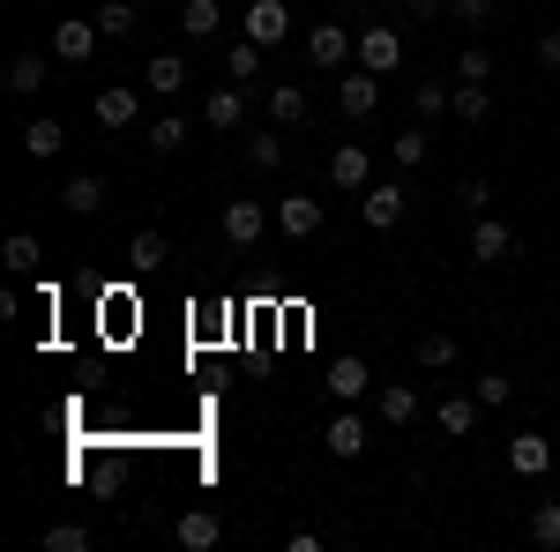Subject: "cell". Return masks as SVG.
<instances>
[{
	"instance_id": "cell-1",
	"label": "cell",
	"mask_w": 560,
	"mask_h": 552,
	"mask_svg": "<svg viewBox=\"0 0 560 552\" xmlns=\"http://www.w3.org/2000/svg\"><path fill=\"white\" fill-rule=\"evenodd\" d=\"M359 68L396 75V68H404V31H396V23H366V31H359Z\"/></svg>"
},
{
	"instance_id": "cell-2",
	"label": "cell",
	"mask_w": 560,
	"mask_h": 552,
	"mask_svg": "<svg viewBox=\"0 0 560 552\" xmlns=\"http://www.w3.org/2000/svg\"><path fill=\"white\" fill-rule=\"evenodd\" d=\"M90 120H97L105 134H128L135 120H142V97H135L128 83H105V90H97V105H90Z\"/></svg>"
},
{
	"instance_id": "cell-3",
	"label": "cell",
	"mask_w": 560,
	"mask_h": 552,
	"mask_svg": "<svg viewBox=\"0 0 560 552\" xmlns=\"http://www.w3.org/2000/svg\"><path fill=\"white\" fill-rule=\"evenodd\" d=\"M306 60H314V68H345V60H359L351 23H314V31H306Z\"/></svg>"
},
{
	"instance_id": "cell-4",
	"label": "cell",
	"mask_w": 560,
	"mask_h": 552,
	"mask_svg": "<svg viewBox=\"0 0 560 552\" xmlns=\"http://www.w3.org/2000/svg\"><path fill=\"white\" fill-rule=\"evenodd\" d=\"M366 441H374V425L359 419V411H337V419L322 425V448H329V456H337V463H351V456H366Z\"/></svg>"
},
{
	"instance_id": "cell-5",
	"label": "cell",
	"mask_w": 560,
	"mask_h": 552,
	"mask_svg": "<svg viewBox=\"0 0 560 552\" xmlns=\"http://www.w3.org/2000/svg\"><path fill=\"white\" fill-rule=\"evenodd\" d=\"M337 105H345V120H374L382 113V75L374 68H351L345 83H337Z\"/></svg>"
},
{
	"instance_id": "cell-6",
	"label": "cell",
	"mask_w": 560,
	"mask_h": 552,
	"mask_svg": "<svg viewBox=\"0 0 560 552\" xmlns=\"http://www.w3.org/2000/svg\"><path fill=\"white\" fill-rule=\"evenodd\" d=\"M516 255V224H501V216H478L471 224V261L478 269H493V261Z\"/></svg>"
},
{
	"instance_id": "cell-7",
	"label": "cell",
	"mask_w": 560,
	"mask_h": 552,
	"mask_svg": "<svg viewBox=\"0 0 560 552\" xmlns=\"http://www.w3.org/2000/svg\"><path fill=\"white\" fill-rule=\"evenodd\" d=\"M240 23H247V38H255V45H284V38H292V8H284V0H247Z\"/></svg>"
},
{
	"instance_id": "cell-8",
	"label": "cell",
	"mask_w": 560,
	"mask_h": 552,
	"mask_svg": "<svg viewBox=\"0 0 560 552\" xmlns=\"http://www.w3.org/2000/svg\"><path fill=\"white\" fill-rule=\"evenodd\" d=\"M404 202H411V195H404L396 179H374V187L359 195V210H366V224H374V232H396V224H404Z\"/></svg>"
},
{
	"instance_id": "cell-9",
	"label": "cell",
	"mask_w": 560,
	"mask_h": 552,
	"mask_svg": "<svg viewBox=\"0 0 560 552\" xmlns=\"http://www.w3.org/2000/svg\"><path fill=\"white\" fill-rule=\"evenodd\" d=\"M329 179H337L345 195H366V187H374V157H366L359 142H337V150H329Z\"/></svg>"
},
{
	"instance_id": "cell-10",
	"label": "cell",
	"mask_w": 560,
	"mask_h": 552,
	"mask_svg": "<svg viewBox=\"0 0 560 552\" xmlns=\"http://www.w3.org/2000/svg\"><path fill=\"white\" fill-rule=\"evenodd\" d=\"M97 38H105V31H97V15H90V23H52V60H68V68H75V60L97 52Z\"/></svg>"
},
{
	"instance_id": "cell-11",
	"label": "cell",
	"mask_w": 560,
	"mask_h": 552,
	"mask_svg": "<svg viewBox=\"0 0 560 552\" xmlns=\"http://www.w3.org/2000/svg\"><path fill=\"white\" fill-rule=\"evenodd\" d=\"M142 90L179 97V90H187V52H150V60H142Z\"/></svg>"
},
{
	"instance_id": "cell-12",
	"label": "cell",
	"mask_w": 560,
	"mask_h": 552,
	"mask_svg": "<svg viewBox=\"0 0 560 552\" xmlns=\"http://www.w3.org/2000/svg\"><path fill=\"white\" fill-rule=\"evenodd\" d=\"M261 232H269V210L261 202H224V239L232 247H261Z\"/></svg>"
},
{
	"instance_id": "cell-13",
	"label": "cell",
	"mask_w": 560,
	"mask_h": 552,
	"mask_svg": "<svg viewBox=\"0 0 560 552\" xmlns=\"http://www.w3.org/2000/svg\"><path fill=\"white\" fill-rule=\"evenodd\" d=\"M509 470H516V478H546V470H553V441H546V433H516V441H509Z\"/></svg>"
},
{
	"instance_id": "cell-14",
	"label": "cell",
	"mask_w": 560,
	"mask_h": 552,
	"mask_svg": "<svg viewBox=\"0 0 560 552\" xmlns=\"http://www.w3.org/2000/svg\"><path fill=\"white\" fill-rule=\"evenodd\" d=\"M202 120H210L217 134H240V128H247V90H232V83H224V90H210Z\"/></svg>"
},
{
	"instance_id": "cell-15",
	"label": "cell",
	"mask_w": 560,
	"mask_h": 552,
	"mask_svg": "<svg viewBox=\"0 0 560 552\" xmlns=\"http://www.w3.org/2000/svg\"><path fill=\"white\" fill-rule=\"evenodd\" d=\"M478 411H486L478 396H441V403H433V419H441V433H448V441H471V433H478Z\"/></svg>"
},
{
	"instance_id": "cell-16",
	"label": "cell",
	"mask_w": 560,
	"mask_h": 552,
	"mask_svg": "<svg viewBox=\"0 0 560 552\" xmlns=\"http://www.w3.org/2000/svg\"><path fill=\"white\" fill-rule=\"evenodd\" d=\"M374 419H382V425H411V419H419V388H411V381L374 388Z\"/></svg>"
},
{
	"instance_id": "cell-17",
	"label": "cell",
	"mask_w": 560,
	"mask_h": 552,
	"mask_svg": "<svg viewBox=\"0 0 560 552\" xmlns=\"http://www.w3.org/2000/svg\"><path fill=\"white\" fill-rule=\"evenodd\" d=\"M179 545H187V552H210V545H224V515H217V508L179 515Z\"/></svg>"
},
{
	"instance_id": "cell-18",
	"label": "cell",
	"mask_w": 560,
	"mask_h": 552,
	"mask_svg": "<svg viewBox=\"0 0 560 552\" xmlns=\"http://www.w3.org/2000/svg\"><path fill=\"white\" fill-rule=\"evenodd\" d=\"M366 388H374V374H366V359H337V366H329V396H337V403H359V396H366Z\"/></svg>"
},
{
	"instance_id": "cell-19",
	"label": "cell",
	"mask_w": 560,
	"mask_h": 552,
	"mask_svg": "<svg viewBox=\"0 0 560 552\" xmlns=\"http://www.w3.org/2000/svg\"><path fill=\"white\" fill-rule=\"evenodd\" d=\"M179 31L202 45V38H217L224 31V0H179Z\"/></svg>"
},
{
	"instance_id": "cell-20",
	"label": "cell",
	"mask_w": 560,
	"mask_h": 552,
	"mask_svg": "<svg viewBox=\"0 0 560 552\" xmlns=\"http://www.w3.org/2000/svg\"><path fill=\"white\" fill-rule=\"evenodd\" d=\"M60 202H68L75 216H97L105 210V172H75V179L60 187Z\"/></svg>"
},
{
	"instance_id": "cell-21",
	"label": "cell",
	"mask_w": 560,
	"mask_h": 552,
	"mask_svg": "<svg viewBox=\"0 0 560 552\" xmlns=\"http://www.w3.org/2000/svg\"><path fill=\"white\" fill-rule=\"evenodd\" d=\"M0 90H8V97H38V90H45V52H15Z\"/></svg>"
},
{
	"instance_id": "cell-22",
	"label": "cell",
	"mask_w": 560,
	"mask_h": 552,
	"mask_svg": "<svg viewBox=\"0 0 560 552\" xmlns=\"http://www.w3.org/2000/svg\"><path fill=\"white\" fill-rule=\"evenodd\" d=\"M284 239H314V232H322V202H314V195H284Z\"/></svg>"
},
{
	"instance_id": "cell-23",
	"label": "cell",
	"mask_w": 560,
	"mask_h": 552,
	"mask_svg": "<svg viewBox=\"0 0 560 552\" xmlns=\"http://www.w3.org/2000/svg\"><path fill=\"white\" fill-rule=\"evenodd\" d=\"M247 165H255V172L284 165V128H277V120H269V128H247Z\"/></svg>"
},
{
	"instance_id": "cell-24",
	"label": "cell",
	"mask_w": 560,
	"mask_h": 552,
	"mask_svg": "<svg viewBox=\"0 0 560 552\" xmlns=\"http://www.w3.org/2000/svg\"><path fill=\"white\" fill-rule=\"evenodd\" d=\"M261 52H269V45H255L247 31H240V38L224 45V75H232V83H255V75H261Z\"/></svg>"
},
{
	"instance_id": "cell-25",
	"label": "cell",
	"mask_w": 560,
	"mask_h": 552,
	"mask_svg": "<svg viewBox=\"0 0 560 552\" xmlns=\"http://www.w3.org/2000/svg\"><path fill=\"white\" fill-rule=\"evenodd\" d=\"M261 105H269V120H277V128H300V120H306V90L300 83H269Z\"/></svg>"
},
{
	"instance_id": "cell-26",
	"label": "cell",
	"mask_w": 560,
	"mask_h": 552,
	"mask_svg": "<svg viewBox=\"0 0 560 552\" xmlns=\"http://www.w3.org/2000/svg\"><path fill=\"white\" fill-rule=\"evenodd\" d=\"M448 113H456L464 128H486V120H493V90L486 83H456V105H448Z\"/></svg>"
},
{
	"instance_id": "cell-27",
	"label": "cell",
	"mask_w": 560,
	"mask_h": 552,
	"mask_svg": "<svg viewBox=\"0 0 560 552\" xmlns=\"http://www.w3.org/2000/svg\"><path fill=\"white\" fill-rule=\"evenodd\" d=\"M448 105H456V90L441 83V75H419V83H411V113H419V120H441Z\"/></svg>"
},
{
	"instance_id": "cell-28",
	"label": "cell",
	"mask_w": 560,
	"mask_h": 552,
	"mask_svg": "<svg viewBox=\"0 0 560 552\" xmlns=\"http://www.w3.org/2000/svg\"><path fill=\"white\" fill-rule=\"evenodd\" d=\"M60 150H68V134H60V120H31V128H23V157H60Z\"/></svg>"
},
{
	"instance_id": "cell-29",
	"label": "cell",
	"mask_w": 560,
	"mask_h": 552,
	"mask_svg": "<svg viewBox=\"0 0 560 552\" xmlns=\"http://www.w3.org/2000/svg\"><path fill=\"white\" fill-rule=\"evenodd\" d=\"M427 150H433V134H427V120H419V128H404V134H396V142H388V157H396V172L427 165Z\"/></svg>"
},
{
	"instance_id": "cell-30",
	"label": "cell",
	"mask_w": 560,
	"mask_h": 552,
	"mask_svg": "<svg viewBox=\"0 0 560 552\" xmlns=\"http://www.w3.org/2000/svg\"><path fill=\"white\" fill-rule=\"evenodd\" d=\"M456 359H464V343H456V337H441V329H427V337H419V366H427V374L456 366Z\"/></svg>"
},
{
	"instance_id": "cell-31",
	"label": "cell",
	"mask_w": 560,
	"mask_h": 552,
	"mask_svg": "<svg viewBox=\"0 0 560 552\" xmlns=\"http://www.w3.org/2000/svg\"><path fill=\"white\" fill-rule=\"evenodd\" d=\"M97 31H105V38H135V31H142L135 0H105V8H97Z\"/></svg>"
},
{
	"instance_id": "cell-32",
	"label": "cell",
	"mask_w": 560,
	"mask_h": 552,
	"mask_svg": "<svg viewBox=\"0 0 560 552\" xmlns=\"http://www.w3.org/2000/svg\"><path fill=\"white\" fill-rule=\"evenodd\" d=\"M530 545L560 552V501H538V508H530Z\"/></svg>"
},
{
	"instance_id": "cell-33",
	"label": "cell",
	"mask_w": 560,
	"mask_h": 552,
	"mask_svg": "<svg viewBox=\"0 0 560 552\" xmlns=\"http://www.w3.org/2000/svg\"><path fill=\"white\" fill-rule=\"evenodd\" d=\"M128 261H135V269H165V232H158V224H142V232L128 239Z\"/></svg>"
},
{
	"instance_id": "cell-34",
	"label": "cell",
	"mask_w": 560,
	"mask_h": 552,
	"mask_svg": "<svg viewBox=\"0 0 560 552\" xmlns=\"http://www.w3.org/2000/svg\"><path fill=\"white\" fill-rule=\"evenodd\" d=\"M142 142H150L158 157H173L179 142H187V120H173V113H165V120H150V128H142Z\"/></svg>"
},
{
	"instance_id": "cell-35",
	"label": "cell",
	"mask_w": 560,
	"mask_h": 552,
	"mask_svg": "<svg viewBox=\"0 0 560 552\" xmlns=\"http://www.w3.org/2000/svg\"><path fill=\"white\" fill-rule=\"evenodd\" d=\"M456 83H493V52L486 45H464L456 52Z\"/></svg>"
},
{
	"instance_id": "cell-36",
	"label": "cell",
	"mask_w": 560,
	"mask_h": 552,
	"mask_svg": "<svg viewBox=\"0 0 560 552\" xmlns=\"http://www.w3.org/2000/svg\"><path fill=\"white\" fill-rule=\"evenodd\" d=\"M97 545V538H90L83 522H52V530H45V552H90Z\"/></svg>"
},
{
	"instance_id": "cell-37",
	"label": "cell",
	"mask_w": 560,
	"mask_h": 552,
	"mask_svg": "<svg viewBox=\"0 0 560 552\" xmlns=\"http://www.w3.org/2000/svg\"><path fill=\"white\" fill-rule=\"evenodd\" d=\"M0 261H8L15 277H23V269H38V239H31V232H8V247H0Z\"/></svg>"
},
{
	"instance_id": "cell-38",
	"label": "cell",
	"mask_w": 560,
	"mask_h": 552,
	"mask_svg": "<svg viewBox=\"0 0 560 552\" xmlns=\"http://www.w3.org/2000/svg\"><path fill=\"white\" fill-rule=\"evenodd\" d=\"M471 396L486 403V411H501V403L516 396V381H509V374H478V381H471Z\"/></svg>"
},
{
	"instance_id": "cell-39",
	"label": "cell",
	"mask_w": 560,
	"mask_h": 552,
	"mask_svg": "<svg viewBox=\"0 0 560 552\" xmlns=\"http://www.w3.org/2000/svg\"><path fill=\"white\" fill-rule=\"evenodd\" d=\"M448 15H456L464 31H478V23H493V0H448Z\"/></svg>"
},
{
	"instance_id": "cell-40",
	"label": "cell",
	"mask_w": 560,
	"mask_h": 552,
	"mask_svg": "<svg viewBox=\"0 0 560 552\" xmlns=\"http://www.w3.org/2000/svg\"><path fill=\"white\" fill-rule=\"evenodd\" d=\"M456 202H464V210H486V202H493V179H464V187H456Z\"/></svg>"
},
{
	"instance_id": "cell-41",
	"label": "cell",
	"mask_w": 560,
	"mask_h": 552,
	"mask_svg": "<svg viewBox=\"0 0 560 552\" xmlns=\"http://www.w3.org/2000/svg\"><path fill=\"white\" fill-rule=\"evenodd\" d=\"M538 68H553V75H560V23L538 31Z\"/></svg>"
},
{
	"instance_id": "cell-42",
	"label": "cell",
	"mask_w": 560,
	"mask_h": 552,
	"mask_svg": "<svg viewBox=\"0 0 560 552\" xmlns=\"http://www.w3.org/2000/svg\"><path fill=\"white\" fill-rule=\"evenodd\" d=\"M441 8H448V0H404V15H411V23H433Z\"/></svg>"
},
{
	"instance_id": "cell-43",
	"label": "cell",
	"mask_w": 560,
	"mask_h": 552,
	"mask_svg": "<svg viewBox=\"0 0 560 552\" xmlns=\"http://www.w3.org/2000/svg\"><path fill=\"white\" fill-rule=\"evenodd\" d=\"M345 15H374V0H345Z\"/></svg>"
},
{
	"instance_id": "cell-44",
	"label": "cell",
	"mask_w": 560,
	"mask_h": 552,
	"mask_svg": "<svg viewBox=\"0 0 560 552\" xmlns=\"http://www.w3.org/2000/svg\"><path fill=\"white\" fill-rule=\"evenodd\" d=\"M165 8H179V0H165Z\"/></svg>"
}]
</instances>
